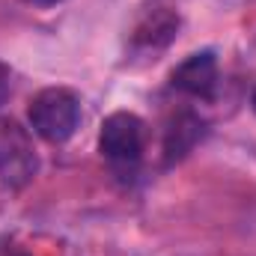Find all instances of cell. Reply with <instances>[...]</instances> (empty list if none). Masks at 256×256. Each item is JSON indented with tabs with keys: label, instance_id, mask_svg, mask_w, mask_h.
<instances>
[{
	"label": "cell",
	"instance_id": "obj_1",
	"mask_svg": "<svg viewBox=\"0 0 256 256\" xmlns=\"http://www.w3.org/2000/svg\"><path fill=\"white\" fill-rule=\"evenodd\" d=\"M27 120L42 140L66 143L80 126V98L66 86H48L39 96H33Z\"/></svg>",
	"mask_w": 256,
	"mask_h": 256
},
{
	"label": "cell",
	"instance_id": "obj_2",
	"mask_svg": "<svg viewBox=\"0 0 256 256\" xmlns=\"http://www.w3.org/2000/svg\"><path fill=\"white\" fill-rule=\"evenodd\" d=\"M143 146H146V126L137 114L116 110L102 122L98 149L120 173H134L137 170V164L143 158Z\"/></svg>",
	"mask_w": 256,
	"mask_h": 256
},
{
	"label": "cell",
	"instance_id": "obj_3",
	"mask_svg": "<svg viewBox=\"0 0 256 256\" xmlns=\"http://www.w3.org/2000/svg\"><path fill=\"white\" fill-rule=\"evenodd\" d=\"M39 173V155L30 131L15 120H0V182L12 191L33 182Z\"/></svg>",
	"mask_w": 256,
	"mask_h": 256
},
{
	"label": "cell",
	"instance_id": "obj_4",
	"mask_svg": "<svg viewBox=\"0 0 256 256\" xmlns=\"http://www.w3.org/2000/svg\"><path fill=\"white\" fill-rule=\"evenodd\" d=\"M173 90L194 98H214L218 90V57L212 51H196L185 63H179L170 74Z\"/></svg>",
	"mask_w": 256,
	"mask_h": 256
},
{
	"label": "cell",
	"instance_id": "obj_5",
	"mask_svg": "<svg viewBox=\"0 0 256 256\" xmlns=\"http://www.w3.org/2000/svg\"><path fill=\"white\" fill-rule=\"evenodd\" d=\"M179 12L170 9V6H149L137 24H134V33H131V42L134 48H143V51H161L167 48L176 33H179Z\"/></svg>",
	"mask_w": 256,
	"mask_h": 256
},
{
	"label": "cell",
	"instance_id": "obj_6",
	"mask_svg": "<svg viewBox=\"0 0 256 256\" xmlns=\"http://www.w3.org/2000/svg\"><path fill=\"white\" fill-rule=\"evenodd\" d=\"M200 137H202V120L191 110H179L167 122V131H164V158H167V164L182 161L196 146Z\"/></svg>",
	"mask_w": 256,
	"mask_h": 256
},
{
	"label": "cell",
	"instance_id": "obj_7",
	"mask_svg": "<svg viewBox=\"0 0 256 256\" xmlns=\"http://www.w3.org/2000/svg\"><path fill=\"white\" fill-rule=\"evenodd\" d=\"M9 90H12V72H9L6 63H0V108H3L6 98H9Z\"/></svg>",
	"mask_w": 256,
	"mask_h": 256
},
{
	"label": "cell",
	"instance_id": "obj_8",
	"mask_svg": "<svg viewBox=\"0 0 256 256\" xmlns=\"http://www.w3.org/2000/svg\"><path fill=\"white\" fill-rule=\"evenodd\" d=\"M24 3H33V6H54V3H60V0H24Z\"/></svg>",
	"mask_w": 256,
	"mask_h": 256
},
{
	"label": "cell",
	"instance_id": "obj_9",
	"mask_svg": "<svg viewBox=\"0 0 256 256\" xmlns=\"http://www.w3.org/2000/svg\"><path fill=\"white\" fill-rule=\"evenodd\" d=\"M250 108H254V114H256V90H254V96H250Z\"/></svg>",
	"mask_w": 256,
	"mask_h": 256
},
{
	"label": "cell",
	"instance_id": "obj_10",
	"mask_svg": "<svg viewBox=\"0 0 256 256\" xmlns=\"http://www.w3.org/2000/svg\"><path fill=\"white\" fill-rule=\"evenodd\" d=\"M15 256H21V254H15Z\"/></svg>",
	"mask_w": 256,
	"mask_h": 256
}]
</instances>
